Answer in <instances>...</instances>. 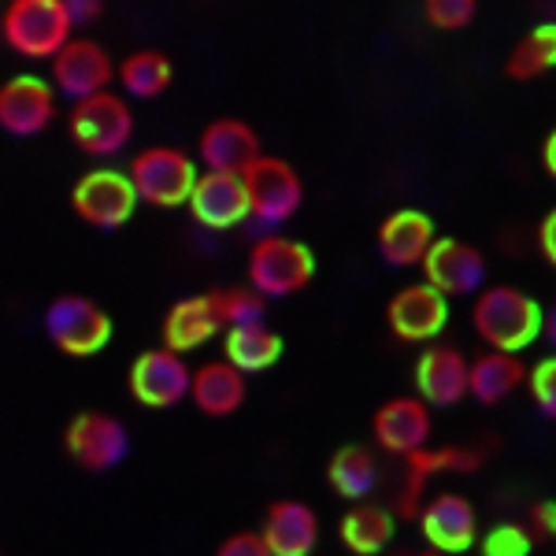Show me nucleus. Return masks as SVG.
Instances as JSON below:
<instances>
[{
	"instance_id": "nucleus-1",
	"label": "nucleus",
	"mask_w": 556,
	"mask_h": 556,
	"mask_svg": "<svg viewBox=\"0 0 556 556\" xmlns=\"http://www.w3.org/2000/svg\"><path fill=\"white\" fill-rule=\"evenodd\" d=\"M471 327L490 345V353L519 356L527 345L538 342L545 312L531 293L516 286H482L471 304Z\"/></svg>"
},
{
	"instance_id": "nucleus-2",
	"label": "nucleus",
	"mask_w": 556,
	"mask_h": 556,
	"mask_svg": "<svg viewBox=\"0 0 556 556\" xmlns=\"http://www.w3.org/2000/svg\"><path fill=\"white\" fill-rule=\"evenodd\" d=\"M245 275V286L264 301L293 298V293L308 290L312 278H316V253L298 238L267 235L249 249Z\"/></svg>"
},
{
	"instance_id": "nucleus-3",
	"label": "nucleus",
	"mask_w": 556,
	"mask_h": 556,
	"mask_svg": "<svg viewBox=\"0 0 556 556\" xmlns=\"http://www.w3.org/2000/svg\"><path fill=\"white\" fill-rule=\"evenodd\" d=\"M123 175L130 178L138 204H149V208H182L190 201L193 182L201 172H197V164L182 149L149 146L130 160Z\"/></svg>"
},
{
	"instance_id": "nucleus-4",
	"label": "nucleus",
	"mask_w": 556,
	"mask_h": 556,
	"mask_svg": "<svg viewBox=\"0 0 556 556\" xmlns=\"http://www.w3.org/2000/svg\"><path fill=\"white\" fill-rule=\"evenodd\" d=\"M4 41L26 60H52L71 41V15L64 0H12L0 15Z\"/></svg>"
},
{
	"instance_id": "nucleus-5",
	"label": "nucleus",
	"mask_w": 556,
	"mask_h": 556,
	"mask_svg": "<svg viewBox=\"0 0 556 556\" xmlns=\"http://www.w3.org/2000/svg\"><path fill=\"white\" fill-rule=\"evenodd\" d=\"M112 316L86 293H60L45 308V334L64 356L86 361L112 342Z\"/></svg>"
},
{
	"instance_id": "nucleus-6",
	"label": "nucleus",
	"mask_w": 556,
	"mask_h": 556,
	"mask_svg": "<svg viewBox=\"0 0 556 556\" xmlns=\"http://www.w3.org/2000/svg\"><path fill=\"white\" fill-rule=\"evenodd\" d=\"M67 134L86 156L108 160L119 156L127 149V141L134 138V112L119 93H97L86 101L71 104L67 112Z\"/></svg>"
},
{
	"instance_id": "nucleus-7",
	"label": "nucleus",
	"mask_w": 556,
	"mask_h": 556,
	"mask_svg": "<svg viewBox=\"0 0 556 556\" xmlns=\"http://www.w3.org/2000/svg\"><path fill=\"white\" fill-rule=\"evenodd\" d=\"M241 186H245L249 215L267 223V227L290 223L304 204L301 175L293 172V164H286L282 156H260L256 164L241 175Z\"/></svg>"
},
{
	"instance_id": "nucleus-8",
	"label": "nucleus",
	"mask_w": 556,
	"mask_h": 556,
	"mask_svg": "<svg viewBox=\"0 0 556 556\" xmlns=\"http://www.w3.org/2000/svg\"><path fill=\"white\" fill-rule=\"evenodd\" d=\"M71 208L89 227L119 230L138 212V197H134L130 178L123 172H115V167H93L71 190Z\"/></svg>"
},
{
	"instance_id": "nucleus-9",
	"label": "nucleus",
	"mask_w": 556,
	"mask_h": 556,
	"mask_svg": "<svg viewBox=\"0 0 556 556\" xmlns=\"http://www.w3.org/2000/svg\"><path fill=\"white\" fill-rule=\"evenodd\" d=\"M64 445H67V456L83 471L104 475L127 460L130 434H127V427L115 416H108V412H78L67 424Z\"/></svg>"
},
{
	"instance_id": "nucleus-10",
	"label": "nucleus",
	"mask_w": 556,
	"mask_h": 556,
	"mask_svg": "<svg viewBox=\"0 0 556 556\" xmlns=\"http://www.w3.org/2000/svg\"><path fill=\"white\" fill-rule=\"evenodd\" d=\"M190 375L193 367L186 364V356L172 353V349L156 345L138 353V361L130 364L127 386L130 397L141 408H175L190 397Z\"/></svg>"
},
{
	"instance_id": "nucleus-11",
	"label": "nucleus",
	"mask_w": 556,
	"mask_h": 556,
	"mask_svg": "<svg viewBox=\"0 0 556 556\" xmlns=\"http://www.w3.org/2000/svg\"><path fill=\"white\" fill-rule=\"evenodd\" d=\"M419 267H424L430 290L442 293L445 301L475 298L486 282V256L460 238H434Z\"/></svg>"
},
{
	"instance_id": "nucleus-12",
	"label": "nucleus",
	"mask_w": 556,
	"mask_h": 556,
	"mask_svg": "<svg viewBox=\"0 0 556 556\" xmlns=\"http://www.w3.org/2000/svg\"><path fill=\"white\" fill-rule=\"evenodd\" d=\"M115 83V64L112 56L89 38H71L64 49L52 56V89L56 97L64 93L71 101H86V97L108 93V86Z\"/></svg>"
},
{
	"instance_id": "nucleus-13",
	"label": "nucleus",
	"mask_w": 556,
	"mask_h": 556,
	"mask_svg": "<svg viewBox=\"0 0 556 556\" xmlns=\"http://www.w3.org/2000/svg\"><path fill=\"white\" fill-rule=\"evenodd\" d=\"M56 119V89L38 75H15L0 86V130L38 138Z\"/></svg>"
},
{
	"instance_id": "nucleus-14",
	"label": "nucleus",
	"mask_w": 556,
	"mask_h": 556,
	"mask_svg": "<svg viewBox=\"0 0 556 556\" xmlns=\"http://www.w3.org/2000/svg\"><path fill=\"white\" fill-rule=\"evenodd\" d=\"M419 527L438 556H464L479 542V516L464 493H434L419 508Z\"/></svg>"
},
{
	"instance_id": "nucleus-15",
	"label": "nucleus",
	"mask_w": 556,
	"mask_h": 556,
	"mask_svg": "<svg viewBox=\"0 0 556 556\" xmlns=\"http://www.w3.org/2000/svg\"><path fill=\"white\" fill-rule=\"evenodd\" d=\"M386 323L401 342H434L450 327V301L427 282H412L386 304Z\"/></svg>"
},
{
	"instance_id": "nucleus-16",
	"label": "nucleus",
	"mask_w": 556,
	"mask_h": 556,
	"mask_svg": "<svg viewBox=\"0 0 556 556\" xmlns=\"http://www.w3.org/2000/svg\"><path fill=\"white\" fill-rule=\"evenodd\" d=\"M197 156H201L204 172L215 175H245L264 152H260V138L249 123L241 119H215L204 127L201 141H197Z\"/></svg>"
},
{
	"instance_id": "nucleus-17",
	"label": "nucleus",
	"mask_w": 556,
	"mask_h": 556,
	"mask_svg": "<svg viewBox=\"0 0 556 556\" xmlns=\"http://www.w3.org/2000/svg\"><path fill=\"white\" fill-rule=\"evenodd\" d=\"M416 393L427 408H453L468 397V361L453 345H430L416 361Z\"/></svg>"
},
{
	"instance_id": "nucleus-18",
	"label": "nucleus",
	"mask_w": 556,
	"mask_h": 556,
	"mask_svg": "<svg viewBox=\"0 0 556 556\" xmlns=\"http://www.w3.org/2000/svg\"><path fill=\"white\" fill-rule=\"evenodd\" d=\"M186 208H190V215L204 230H230L249 219L245 186H241L238 175L201 172L193 182V193H190V201H186Z\"/></svg>"
},
{
	"instance_id": "nucleus-19",
	"label": "nucleus",
	"mask_w": 556,
	"mask_h": 556,
	"mask_svg": "<svg viewBox=\"0 0 556 556\" xmlns=\"http://www.w3.org/2000/svg\"><path fill=\"white\" fill-rule=\"evenodd\" d=\"M256 534L264 538L271 556H312V549L319 545V516L304 501L282 497L267 508L264 527Z\"/></svg>"
},
{
	"instance_id": "nucleus-20",
	"label": "nucleus",
	"mask_w": 556,
	"mask_h": 556,
	"mask_svg": "<svg viewBox=\"0 0 556 556\" xmlns=\"http://www.w3.org/2000/svg\"><path fill=\"white\" fill-rule=\"evenodd\" d=\"M371 434L379 450L393 456H408L427 450L430 442V408L419 397H393L375 412Z\"/></svg>"
},
{
	"instance_id": "nucleus-21",
	"label": "nucleus",
	"mask_w": 556,
	"mask_h": 556,
	"mask_svg": "<svg viewBox=\"0 0 556 556\" xmlns=\"http://www.w3.org/2000/svg\"><path fill=\"white\" fill-rule=\"evenodd\" d=\"M434 219L427 212L416 208H401L393 215H386L379 235H375V245H379V256L386 267H419L427 256V249L434 245Z\"/></svg>"
},
{
	"instance_id": "nucleus-22",
	"label": "nucleus",
	"mask_w": 556,
	"mask_h": 556,
	"mask_svg": "<svg viewBox=\"0 0 556 556\" xmlns=\"http://www.w3.org/2000/svg\"><path fill=\"white\" fill-rule=\"evenodd\" d=\"M190 401L204 416L227 419L245 405V375H238L227 361H208L190 375Z\"/></svg>"
},
{
	"instance_id": "nucleus-23",
	"label": "nucleus",
	"mask_w": 556,
	"mask_h": 556,
	"mask_svg": "<svg viewBox=\"0 0 556 556\" xmlns=\"http://www.w3.org/2000/svg\"><path fill=\"white\" fill-rule=\"evenodd\" d=\"M219 319H215L208 293H197V298H182L172 304V312L164 316V349L186 356L193 349L208 345L219 334Z\"/></svg>"
},
{
	"instance_id": "nucleus-24",
	"label": "nucleus",
	"mask_w": 556,
	"mask_h": 556,
	"mask_svg": "<svg viewBox=\"0 0 556 556\" xmlns=\"http://www.w3.org/2000/svg\"><path fill=\"white\" fill-rule=\"evenodd\" d=\"M523 382H527V367L519 356L482 353L468 361V397L482 401V405H501Z\"/></svg>"
},
{
	"instance_id": "nucleus-25",
	"label": "nucleus",
	"mask_w": 556,
	"mask_h": 556,
	"mask_svg": "<svg viewBox=\"0 0 556 556\" xmlns=\"http://www.w3.org/2000/svg\"><path fill=\"white\" fill-rule=\"evenodd\" d=\"M223 361L235 367L238 375L267 371L282 361V338L275 334L267 323H253V327H235L223 338Z\"/></svg>"
},
{
	"instance_id": "nucleus-26",
	"label": "nucleus",
	"mask_w": 556,
	"mask_h": 556,
	"mask_svg": "<svg viewBox=\"0 0 556 556\" xmlns=\"http://www.w3.org/2000/svg\"><path fill=\"white\" fill-rule=\"evenodd\" d=\"M408 479H405V497H401L397 513L401 516H419V493L434 475L442 471H475L482 464L479 453L471 450H419L408 456Z\"/></svg>"
},
{
	"instance_id": "nucleus-27",
	"label": "nucleus",
	"mask_w": 556,
	"mask_h": 556,
	"mask_svg": "<svg viewBox=\"0 0 556 556\" xmlns=\"http://www.w3.org/2000/svg\"><path fill=\"white\" fill-rule=\"evenodd\" d=\"M115 83L123 86L127 97H138V101H152V97L167 93L175 83V64L167 52L160 49H138L115 67Z\"/></svg>"
},
{
	"instance_id": "nucleus-28",
	"label": "nucleus",
	"mask_w": 556,
	"mask_h": 556,
	"mask_svg": "<svg viewBox=\"0 0 556 556\" xmlns=\"http://www.w3.org/2000/svg\"><path fill=\"white\" fill-rule=\"evenodd\" d=\"M338 534H342V545L353 556H379L393 542V516L382 505L361 501V505H353L342 516Z\"/></svg>"
},
{
	"instance_id": "nucleus-29",
	"label": "nucleus",
	"mask_w": 556,
	"mask_h": 556,
	"mask_svg": "<svg viewBox=\"0 0 556 556\" xmlns=\"http://www.w3.org/2000/svg\"><path fill=\"white\" fill-rule=\"evenodd\" d=\"M327 482L342 493L345 501H361L379 486V460L364 445H342L327 464Z\"/></svg>"
},
{
	"instance_id": "nucleus-30",
	"label": "nucleus",
	"mask_w": 556,
	"mask_h": 556,
	"mask_svg": "<svg viewBox=\"0 0 556 556\" xmlns=\"http://www.w3.org/2000/svg\"><path fill=\"white\" fill-rule=\"evenodd\" d=\"M553 64H556V26L545 23V26H534V30L508 52L505 75L516 78V83H534L545 71H553Z\"/></svg>"
},
{
	"instance_id": "nucleus-31",
	"label": "nucleus",
	"mask_w": 556,
	"mask_h": 556,
	"mask_svg": "<svg viewBox=\"0 0 556 556\" xmlns=\"http://www.w3.org/2000/svg\"><path fill=\"white\" fill-rule=\"evenodd\" d=\"M208 304L223 330L253 327V323L267 319V301L249 290V286H219V290H208Z\"/></svg>"
},
{
	"instance_id": "nucleus-32",
	"label": "nucleus",
	"mask_w": 556,
	"mask_h": 556,
	"mask_svg": "<svg viewBox=\"0 0 556 556\" xmlns=\"http://www.w3.org/2000/svg\"><path fill=\"white\" fill-rule=\"evenodd\" d=\"M534 542L523 523H497L482 538V556H531Z\"/></svg>"
},
{
	"instance_id": "nucleus-33",
	"label": "nucleus",
	"mask_w": 556,
	"mask_h": 556,
	"mask_svg": "<svg viewBox=\"0 0 556 556\" xmlns=\"http://www.w3.org/2000/svg\"><path fill=\"white\" fill-rule=\"evenodd\" d=\"M479 4L475 0H427V23L438 30H464L475 23Z\"/></svg>"
},
{
	"instance_id": "nucleus-34",
	"label": "nucleus",
	"mask_w": 556,
	"mask_h": 556,
	"mask_svg": "<svg viewBox=\"0 0 556 556\" xmlns=\"http://www.w3.org/2000/svg\"><path fill=\"white\" fill-rule=\"evenodd\" d=\"M527 386H531V397L538 412L545 419H556V361H542L527 371Z\"/></svg>"
},
{
	"instance_id": "nucleus-35",
	"label": "nucleus",
	"mask_w": 556,
	"mask_h": 556,
	"mask_svg": "<svg viewBox=\"0 0 556 556\" xmlns=\"http://www.w3.org/2000/svg\"><path fill=\"white\" fill-rule=\"evenodd\" d=\"M215 556H271V553H267L264 538H260L256 531H238V534L223 538Z\"/></svg>"
},
{
	"instance_id": "nucleus-36",
	"label": "nucleus",
	"mask_w": 556,
	"mask_h": 556,
	"mask_svg": "<svg viewBox=\"0 0 556 556\" xmlns=\"http://www.w3.org/2000/svg\"><path fill=\"white\" fill-rule=\"evenodd\" d=\"M556 531V513H553V501H538V505H531V542H538V538H553Z\"/></svg>"
},
{
	"instance_id": "nucleus-37",
	"label": "nucleus",
	"mask_w": 556,
	"mask_h": 556,
	"mask_svg": "<svg viewBox=\"0 0 556 556\" xmlns=\"http://www.w3.org/2000/svg\"><path fill=\"white\" fill-rule=\"evenodd\" d=\"M538 245H542V253L549 264H556V215L549 212L542 219V227H538Z\"/></svg>"
},
{
	"instance_id": "nucleus-38",
	"label": "nucleus",
	"mask_w": 556,
	"mask_h": 556,
	"mask_svg": "<svg viewBox=\"0 0 556 556\" xmlns=\"http://www.w3.org/2000/svg\"><path fill=\"white\" fill-rule=\"evenodd\" d=\"M67 4V15H71V26L78 23H93L101 20V4H78V0H64Z\"/></svg>"
},
{
	"instance_id": "nucleus-39",
	"label": "nucleus",
	"mask_w": 556,
	"mask_h": 556,
	"mask_svg": "<svg viewBox=\"0 0 556 556\" xmlns=\"http://www.w3.org/2000/svg\"><path fill=\"white\" fill-rule=\"evenodd\" d=\"M542 156H545V172L556 175V134H549L545 138V149H542Z\"/></svg>"
},
{
	"instance_id": "nucleus-40",
	"label": "nucleus",
	"mask_w": 556,
	"mask_h": 556,
	"mask_svg": "<svg viewBox=\"0 0 556 556\" xmlns=\"http://www.w3.org/2000/svg\"><path fill=\"white\" fill-rule=\"evenodd\" d=\"M412 556H438L434 549H424V553H412Z\"/></svg>"
}]
</instances>
